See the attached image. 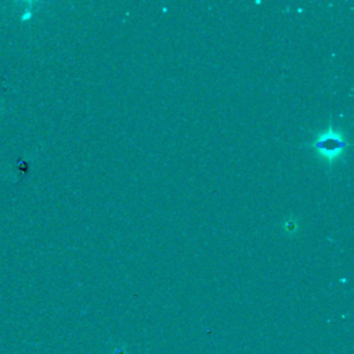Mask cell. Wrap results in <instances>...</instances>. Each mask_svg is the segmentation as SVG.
<instances>
[{
	"mask_svg": "<svg viewBox=\"0 0 354 354\" xmlns=\"http://www.w3.org/2000/svg\"><path fill=\"white\" fill-rule=\"evenodd\" d=\"M313 145L318 151V153H321V156L332 162L339 158L340 153L344 151V148L347 147V141L340 133L335 131L330 127L329 130L321 133Z\"/></svg>",
	"mask_w": 354,
	"mask_h": 354,
	"instance_id": "cell-1",
	"label": "cell"
}]
</instances>
